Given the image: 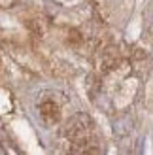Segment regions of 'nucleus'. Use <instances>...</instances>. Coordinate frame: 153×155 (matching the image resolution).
<instances>
[]
</instances>
